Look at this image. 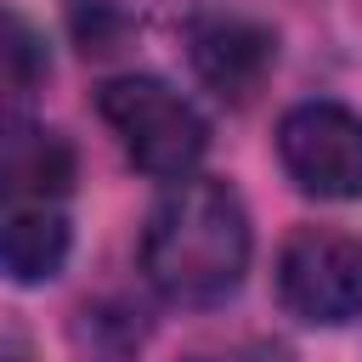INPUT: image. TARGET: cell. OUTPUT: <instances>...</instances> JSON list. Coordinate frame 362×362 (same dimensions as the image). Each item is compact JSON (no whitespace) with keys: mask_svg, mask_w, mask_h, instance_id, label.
I'll list each match as a JSON object with an SVG mask.
<instances>
[{"mask_svg":"<svg viewBox=\"0 0 362 362\" xmlns=\"http://www.w3.org/2000/svg\"><path fill=\"white\" fill-rule=\"evenodd\" d=\"M0 181L11 192V204L23 198H62L74 187V147L57 136V130H40V124H23L11 119L6 124V141H0Z\"/></svg>","mask_w":362,"mask_h":362,"instance_id":"6","label":"cell"},{"mask_svg":"<svg viewBox=\"0 0 362 362\" xmlns=\"http://www.w3.org/2000/svg\"><path fill=\"white\" fill-rule=\"evenodd\" d=\"M198 362H226V356H198Z\"/></svg>","mask_w":362,"mask_h":362,"instance_id":"9","label":"cell"},{"mask_svg":"<svg viewBox=\"0 0 362 362\" xmlns=\"http://www.w3.org/2000/svg\"><path fill=\"white\" fill-rule=\"evenodd\" d=\"M277 300L311 328H345L362 317V238L334 226H300L277 255Z\"/></svg>","mask_w":362,"mask_h":362,"instance_id":"3","label":"cell"},{"mask_svg":"<svg viewBox=\"0 0 362 362\" xmlns=\"http://www.w3.org/2000/svg\"><path fill=\"white\" fill-rule=\"evenodd\" d=\"M0 260H6V277L11 283H45L62 272L68 260V221L57 204H40V198H23L6 209V232H0Z\"/></svg>","mask_w":362,"mask_h":362,"instance_id":"7","label":"cell"},{"mask_svg":"<svg viewBox=\"0 0 362 362\" xmlns=\"http://www.w3.org/2000/svg\"><path fill=\"white\" fill-rule=\"evenodd\" d=\"M45 79V51H40V40H34V28L11 11L6 17V90L23 102L34 85Z\"/></svg>","mask_w":362,"mask_h":362,"instance_id":"8","label":"cell"},{"mask_svg":"<svg viewBox=\"0 0 362 362\" xmlns=\"http://www.w3.org/2000/svg\"><path fill=\"white\" fill-rule=\"evenodd\" d=\"M277 158L311 198H362V113L345 102H300L277 124Z\"/></svg>","mask_w":362,"mask_h":362,"instance_id":"4","label":"cell"},{"mask_svg":"<svg viewBox=\"0 0 362 362\" xmlns=\"http://www.w3.org/2000/svg\"><path fill=\"white\" fill-rule=\"evenodd\" d=\"M141 272L175 305H221L249 272V215L215 175L170 181L141 232Z\"/></svg>","mask_w":362,"mask_h":362,"instance_id":"1","label":"cell"},{"mask_svg":"<svg viewBox=\"0 0 362 362\" xmlns=\"http://www.w3.org/2000/svg\"><path fill=\"white\" fill-rule=\"evenodd\" d=\"M187 51H192V74L221 96V102H249L266 74H272V28H260L255 17H238V11H215V17H198L192 34H187Z\"/></svg>","mask_w":362,"mask_h":362,"instance_id":"5","label":"cell"},{"mask_svg":"<svg viewBox=\"0 0 362 362\" xmlns=\"http://www.w3.org/2000/svg\"><path fill=\"white\" fill-rule=\"evenodd\" d=\"M96 107H102L107 130L119 136L124 158L153 181H187L209 147V124L198 119V107L153 74L107 79L96 90Z\"/></svg>","mask_w":362,"mask_h":362,"instance_id":"2","label":"cell"}]
</instances>
